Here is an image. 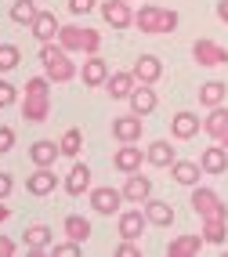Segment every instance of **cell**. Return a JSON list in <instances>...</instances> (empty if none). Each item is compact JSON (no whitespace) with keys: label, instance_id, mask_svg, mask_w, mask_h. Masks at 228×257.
<instances>
[{"label":"cell","instance_id":"cell-10","mask_svg":"<svg viewBox=\"0 0 228 257\" xmlns=\"http://www.w3.org/2000/svg\"><path fill=\"white\" fill-rule=\"evenodd\" d=\"M199 127H203V119H199L196 112H188V109H181V112H174V116H170V134H174V142H188V138H196Z\"/></svg>","mask_w":228,"mask_h":257},{"label":"cell","instance_id":"cell-34","mask_svg":"<svg viewBox=\"0 0 228 257\" xmlns=\"http://www.w3.org/2000/svg\"><path fill=\"white\" fill-rule=\"evenodd\" d=\"M83 250V243H76V239H65V243H55V257H76Z\"/></svg>","mask_w":228,"mask_h":257},{"label":"cell","instance_id":"cell-30","mask_svg":"<svg viewBox=\"0 0 228 257\" xmlns=\"http://www.w3.org/2000/svg\"><path fill=\"white\" fill-rule=\"evenodd\" d=\"M65 239L87 243V239H91V221L80 217V214H69V217H65Z\"/></svg>","mask_w":228,"mask_h":257},{"label":"cell","instance_id":"cell-27","mask_svg":"<svg viewBox=\"0 0 228 257\" xmlns=\"http://www.w3.org/2000/svg\"><path fill=\"white\" fill-rule=\"evenodd\" d=\"M199 174H203V167L199 163H192V160H174L170 163V178L178 181V185H199Z\"/></svg>","mask_w":228,"mask_h":257},{"label":"cell","instance_id":"cell-29","mask_svg":"<svg viewBox=\"0 0 228 257\" xmlns=\"http://www.w3.org/2000/svg\"><path fill=\"white\" fill-rule=\"evenodd\" d=\"M47 246H51V228H47V225H29V228H26V250L44 253Z\"/></svg>","mask_w":228,"mask_h":257},{"label":"cell","instance_id":"cell-17","mask_svg":"<svg viewBox=\"0 0 228 257\" xmlns=\"http://www.w3.org/2000/svg\"><path fill=\"white\" fill-rule=\"evenodd\" d=\"M203 246H206L203 232H188V235H174L170 243H167V253L170 257H196Z\"/></svg>","mask_w":228,"mask_h":257},{"label":"cell","instance_id":"cell-16","mask_svg":"<svg viewBox=\"0 0 228 257\" xmlns=\"http://www.w3.org/2000/svg\"><path fill=\"white\" fill-rule=\"evenodd\" d=\"M149 228V217H145V210H120V239H142V232Z\"/></svg>","mask_w":228,"mask_h":257},{"label":"cell","instance_id":"cell-21","mask_svg":"<svg viewBox=\"0 0 228 257\" xmlns=\"http://www.w3.org/2000/svg\"><path fill=\"white\" fill-rule=\"evenodd\" d=\"M127 105L134 116H149L156 109V91L149 87V83H134V91L127 94Z\"/></svg>","mask_w":228,"mask_h":257},{"label":"cell","instance_id":"cell-1","mask_svg":"<svg viewBox=\"0 0 228 257\" xmlns=\"http://www.w3.org/2000/svg\"><path fill=\"white\" fill-rule=\"evenodd\" d=\"M192 210L203 221L206 246H224V239H228V207L221 203V196L206 185H192Z\"/></svg>","mask_w":228,"mask_h":257},{"label":"cell","instance_id":"cell-14","mask_svg":"<svg viewBox=\"0 0 228 257\" xmlns=\"http://www.w3.org/2000/svg\"><path fill=\"white\" fill-rule=\"evenodd\" d=\"M80 76H83V87H105V80H109V62L101 55H87Z\"/></svg>","mask_w":228,"mask_h":257},{"label":"cell","instance_id":"cell-13","mask_svg":"<svg viewBox=\"0 0 228 257\" xmlns=\"http://www.w3.org/2000/svg\"><path fill=\"white\" fill-rule=\"evenodd\" d=\"M101 19L109 22L112 29H127V26H134L131 0H109V4H101Z\"/></svg>","mask_w":228,"mask_h":257},{"label":"cell","instance_id":"cell-20","mask_svg":"<svg viewBox=\"0 0 228 257\" xmlns=\"http://www.w3.org/2000/svg\"><path fill=\"white\" fill-rule=\"evenodd\" d=\"M199 167H203V174H224L228 170V149L214 142L210 149L199 152Z\"/></svg>","mask_w":228,"mask_h":257},{"label":"cell","instance_id":"cell-11","mask_svg":"<svg viewBox=\"0 0 228 257\" xmlns=\"http://www.w3.org/2000/svg\"><path fill=\"white\" fill-rule=\"evenodd\" d=\"M120 192H124L127 203H138V207H142V203L152 196V178H145L142 170H134V174H127V181H124Z\"/></svg>","mask_w":228,"mask_h":257},{"label":"cell","instance_id":"cell-2","mask_svg":"<svg viewBox=\"0 0 228 257\" xmlns=\"http://www.w3.org/2000/svg\"><path fill=\"white\" fill-rule=\"evenodd\" d=\"M40 65H44V76L51 83H69V80H76V62L69 58V51L58 44V40H47L40 44Z\"/></svg>","mask_w":228,"mask_h":257},{"label":"cell","instance_id":"cell-25","mask_svg":"<svg viewBox=\"0 0 228 257\" xmlns=\"http://www.w3.org/2000/svg\"><path fill=\"white\" fill-rule=\"evenodd\" d=\"M174 160H178V149H174L167 138L152 142V145L145 149V163H152V167H170Z\"/></svg>","mask_w":228,"mask_h":257},{"label":"cell","instance_id":"cell-9","mask_svg":"<svg viewBox=\"0 0 228 257\" xmlns=\"http://www.w3.org/2000/svg\"><path fill=\"white\" fill-rule=\"evenodd\" d=\"M142 131H145V116H112V138L116 142H142Z\"/></svg>","mask_w":228,"mask_h":257},{"label":"cell","instance_id":"cell-8","mask_svg":"<svg viewBox=\"0 0 228 257\" xmlns=\"http://www.w3.org/2000/svg\"><path fill=\"white\" fill-rule=\"evenodd\" d=\"M142 160L145 152L138 149V142H120V149L112 152V167L120 174H134V170H142Z\"/></svg>","mask_w":228,"mask_h":257},{"label":"cell","instance_id":"cell-32","mask_svg":"<svg viewBox=\"0 0 228 257\" xmlns=\"http://www.w3.org/2000/svg\"><path fill=\"white\" fill-rule=\"evenodd\" d=\"M37 15H40V8L33 4V0H15L11 4V22H19V26H29Z\"/></svg>","mask_w":228,"mask_h":257},{"label":"cell","instance_id":"cell-19","mask_svg":"<svg viewBox=\"0 0 228 257\" xmlns=\"http://www.w3.org/2000/svg\"><path fill=\"white\" fill-rule=\"evenodd\" d=\"M142 210H145V217H149V225H156V228H170V225H174V217H178L170 203H163V199H152V196L142 203Z\"/></svg>","mask_w":228,"mask_h":257},{"label":"cell","instance_id":"cell-5","mask_svg":"<svg viewBox=\"0 0 228 257\" xmlns=\"http://www.w3.org/2000/svg\"><path fill=\"white\" fill-rule=\"evenodd\" d=\"M58 44L69 51V55H98L101 33L98 29H87V26H62L58 29Z\"/></svg>","mask_w":228,"mask_h":257},{"label":"cell","instance_id":"cell-35","mask_svg":"<svg viewBox=\"0 0 228 257\" xmlns=\"http://www.w3.org/2000/svg\"><path fill=\"white\" fill-rule=\"evenodd\" d=\"M15 98H19V91H15V83H8V80H0V109H8V105H15Z\"/></svg>","mask_w":228,"mask_h":257},{"label":"cell","instance_id":"cell-18","mask_svg":"<svg viewBox=\"0 0 228 257\" xmlns=\"http://www.w3.org/2000/svg\"><path fill=\"white\" fill-rule=\"evenodd\" d=\"M131 73H134L138 83H149V87H152V83H160V76H163V62L156 58V55H142V58L131 65Z\"/></svg>","mask_w":228,"mask_h":257},{"label":"cell","instance_id":"cell-6","mask_svg":"<svg viewBox=\"0 0 228 257\" xmlns=\"http://www.w3.org/2000/svg\"><path fill=\"white\" fill-rule=\"evenodd\" d=\"M120 203H124V192H120V188H112V185L91 188V207H94V214L112 217V214H120Z\"/></svg>","mask_w":228,"mask_h":257},{"label":"cell","instance_id":"cell-15","mask_svg":"<svg viewBox=\"0 0 228 257\" xmlns=\"http://www.w3.org/2000/svg\"><path fill=\"white\" fill-rule=\"evenodd\" d=\"M203 131H206L217 145L228 149V109H224V105H214V109L206 112V119H203Z\"/></svg>","mask_w":228,"mask_h":257},{"label":"cell","instance_id":"cell-24","mask_svg":"<svg viewBox=\"0 0 228 257\" xmlns=\"http://www.w3.org/2000/svg\"><path fill=\"white\" fill-rule=\"evenodd\" d=\"M134 73L127 69V73H109V80H105V91H109V98H116V101H127V94L134 91Z\"/></svg>","mask_w":228,"mask_h":257},{"label":"cell","instance_id":"cell-42","mask_svg":"<svg viewBox=\"0 0 228 257\" xmlns=\"http://www.w3.org/2000/svg\"><path fill=\"white\" fill-rule=\"evenodd\" d=\"M8 217H11V207H4V199H0V225H4Z\"/></svg>","mask_w":228,"mask_h":257},{"label":"cell","instance_id":"cell-38","mask_svg":"<svg viewBox=\"0 0 228 257\" xmlns=\"http://www.w3.org/2000/svg\"><path fill=\"white\" fill-rule=\"evenodd\" d=\"M98 0H69V11L73 15H87V11H94Z\"/></svg>","mask_w":228,"mask_h":257},{"label":"cell","instance_id":"cell-40","mask_svg":"<svg viewBox=\"0 0 228 257\" xmlns=\"http://www.w3.org/2000/svg\"><path fill=\"white\" fill-rule=\"evenodd\" d=\"M11 188H15L11 174H0V199H8V196H11Z\"/></svg>","mask_w":228,"mask_h":257},{"label":"cell","instance_id":"cell-36","mask_svg":"<svg viewBox=\"0 0 228 257\" xmlns=\"http://www.w3.org/2000/svg\"><path fill=\"white\" fill-rule=\"evenodd\" d=\"M116 253H120V257H142V246H138L134 239H124V243L116 246Z\"/></svg>","mask_w":228,"mask_h":257},{"label":"cell","instance_id":"cell-33","mask_svg":"<svg viewBox=\"0 0 228 257\" xmlns=\"http://www.w3.org/2000/svg\"><path fill=\"white\" fill-rule=\"evenodd\" d=\"M19 62H22L19 47H15V44H0V73H11Z\"/></svg>","mask_w":228,"mask_h":257},{"label":"cell","instance_id":"cell-26","mask_svg":"<svg viewBox=\"0 0 228 257\" xmlns=\"http://www.w3.org/2000/svg\"><path fill=\"white\" fill-rule=\"evenodd\" d=\"M87 188H91V167L87 163H73V170H69V178H65V192L69 196H83Z\"/></svg>","mask_w":228,"mask_h":257},{"label":"cell","instance_id":"cell-31","mask_svg":"<svg viewBox=\"0 0 228 257\" xmlns=\"http://www.w3.org/2000/svg\"><path fill=\"white\" fill-rule=\"evenodd\" d=\"M58 149H62V156H69V160H76V156H80V149H83V131H80V127H69V131L62 134V142H58Z\"/></svg>","mask_w":228,"mask_h":257},{"label":"cell","instance_id":"cell-41","mask_svg":"<svg viewBox=\"0 0 228 257\" xmlns=\"http://www.w3.org/2000/svg\"><path fill=\"white\" fill-rule=\"evenodd\" d=\"M214 11H217V19H221V22H228V0H217V8H214Z\"/></svg>","mask_w":228,"mask_h":257},{"label":"cell","instance_id":"cell-7","mask_svg":"<svg viewBox=\"0 0 228 257\" xmlns=\"http://www.w3.org/2000/svg\"><path fill=\"white\" fill-rule=\"evenodd\" d=\"M192 58L206 69H217V65H228V47L214 44V40H196L192 44Z\"/></svg>","mask_w":228,"mask_h":257},{"label":"cell","instance_id":"cell-3","mask_svg":"<svg viewBox=\"0 0 228 257\" xmlns=\"http://www.w3.org/2000/svg\"><path fill=\"white\" fill-rule=\"evenodd\" d=\"M51 116V80L33 76L26 80V98H22V119L26 123H44Z\"/></svg>","mask_w":228,"mask_h":257},{"label":"cell","instance_id":"cell-4","mask_svg":"<svg viewBox=\"0 0 228 257\" xmlns=\"http://www.w3.org/2000/svg\"><path fill=\"white\" fill-rule=\"evenodd\" d=\"M134 26L145 37H163V33L178 29V11L174 8H160V4H142V11H134Z\"/></svg>","mask_w":228,"mask_h":257},{"label":"cell","instance_id":"cell-28","mask_svg":"<svg viewBox=\"0 0 228 257\" xmlns=\"http://www.w3.org/2000/svg\"><path fill=\"white\" fill-rule=\"evenodd\" d=\"M224 98H228V87H224L221 80H206L203 87H199V105H206V109L224 105Z\"/></svg>","mask_w":228,"mask_h":257},{"label":"cell","instance_id":"cell-37","mask_svg":"<svg viewBox=\"0 0 228 257\" xmlns=\"http://www.w3.org/2000/svg\"><path fill=\"white\" fill-rule=\"evenodd\" d=\"M11 149H15V131L11 127H0V156L11 152Z\"/></svg>","mask_w":228,"mask_h":257},{"label":"cell","instance_id":"cell-23","mask_svg":"<svg viewBox=\"0 0 228 257\" xmlns=\"http://www.w3.org/2000/svg\"><path fill=\"white\" fill-rule=\"evenodd\" d=\"M58 156H62V149H58L55 142H47V138H40V142L29 145V160H33V167H55Z\"/></svg>","mask_w":228,"mask_h":257},{"label":"cell","instance_id":"cell-39","mask_svg":"<svg viewBox=\"0 0 228 257\" xmlns=\"http://www.w3.org/2000/svg\"><path fill=\"white\" fill-rule=\"evenodd\" d=\"M11 253H19V246H15L8 235H0V257H11Z\"/></svg>","mask_w":228,"mask_h":257},{"label":"cell","instance_id":"cell-12","mask_svg":"<svg viewBox=\"0 0 228 257\" xmlns=\"http://www.w3.org/2000/svg\"><path fill=\"white\" fill-rule=\"evenodd\" d=\"M55 188H58L55 167H37V170L26 178V192H29V196H51Z\"/></svg>","mask_w":228,"mask_h":257},{"label":"cell","instance_id":"cell-22","mask_svg":"<svg viewBox=\"0 0 228 257\" xmlns=\"http://www.w3.org/2000/svg\"><path fill=\"white\" fill-rule=\"evenodd\" d=\"M58 19H55V11H40L37 15V19H33L29 22V33H33V37H37L40 44H47V40H58Z\"/></svg>","mask_w":228,"mask_h":257}]
</instances>
